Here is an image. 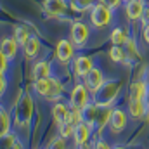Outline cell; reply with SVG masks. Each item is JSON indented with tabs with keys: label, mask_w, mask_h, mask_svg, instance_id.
<instances>
[{
	"label": "cell",
	"mask_w": 149,
	"mask_h": 149,
	"mask_svg": "<svg viewBox=\"0 0 149 149\" xmlns=\"http://www.w3.org/2000/svg\"><path fill=\"white\" fill-rule=\"evenodd\" d=\"M146 26H149V7L146 9L144 16H142V19H141V28H146Z\"/></svg>",
	"instance_id": "obj_32"
},
{
	"label": "cell",
	"mask_w": 149,
	"mask_h": 149,
	"mask_svg": "<svg viewBox=\"0 0 149 149\" xmlns=\"http://www.w3.org/2000/svg\"><path fill=\"white\" fill-rule=\"evenodd\" d=\"M108 56H109V59L114 64H123L127 61V57H128L123 45H111V49L108 50Z\"/></svg>",
	"instance_id": "obj_24"
},
{
	"label": "cell",
	"mask_w": 149,
	"mask_h": 149,
	"mask_svg": "<svg viewBox=\"0 0 149 149\" xmlns=\"http://www.w3.org/2000/svg\"><path fill=\"white\" fill-rule=\"evenodd\" d=\"M47 149H68V141L57 135V137L49 144V148H47Z\"/></svg>",
	"instance_id": "obj_28"
},
{
	"label": "cell",
	"mask_w": 149,
	"mask_h": 149,
	"mask_svg": "<svg viewBox=\"0 0 149 149\" xmlns=\"http://www.w3.org/2000/svg\"><path fill=\"white\" fill-rule=\"evenodd\" d=\"M128 123V113L123 111L121 108H113L111 120H109V130L113 134H120L127 128Z\"/></svg>",
	"instance_id": "obj_12"
},
{
	"label": "cell",
	"mask_w": 149,
	"mask_h": 149,
	"mask_svg": "<svg viewBox=\"0 0 149 149\" xmlns=\"http://www.w3.org/2000/svg\"><path fill=\"white\" fill-rule=\"evenodd\" d=\"M42 7L49 17H64L70 10V0H43Z\"/></svg>",
	"instance_id": "obj_9"
},
{
	"label": "cell",
	"mask_w": 149,
	"mask_h": 149,
	"mask_svg": "<svg viewBox=\"0 0 149 149\" xmlns=\"http://www.w3.org/2000/svg\"><path fill=\"white\" fill-rule=\"evenodd\" d=\"M123 2H127V0H123Z\"/></svg>",
	"instance_id": "obj_36"
},
{
	"label": "cell",
	"mask_w": 149,
	"mask_h": 149,
	"mask_svg": "<svg viewBox=\"0 0 149 149\" xmlns=\"http://www.w3.org/2000/svg\"><path fill=\"white\" fill-rule=\"evenodd\" d=\"M7 78H5V74H2V78H0V94L3 95L5 94V87H7V81H5Z\"/></svg>",
	"instance_id": "obj_33"
},
{
	"label": "cell",
	"mask_w": 149,
	"mask_h": 149,
	"mask_svg": "<svg viewBox=\"0 0 149 149\" xmlns=\"http://www.w3.org/2000/svg\"><path fill=\"white\" fill-rule=\"evenodd\" d=\"M23 50H24V57L26 59H37L38 56H40V52H42V43H40L38 37H33L31 35V38L23 47Z\"/></svg>",
	"instance_id": "obj_19"
},
{
	"label": "cell",
	"mask_w": 149,
	"mask_h": 149,
	"mask_svg": "<svg viewBox=\"0 0 149 149\" xmlns=\"http://www.w3.org/2000/svg\"><path fill=\"white\" fill-rule=\"evenodd\" d=\"M128 38H130V35H128V31H127L123 26L113 28L111 33H109V40H111L113 45H125Z\"/></svg>",
	"instance_id": "obj_23"
},
{
	"label": "cell",
	"mask_w": 149,
	"mask_h": 149,
	"mask_svg": "<svg viewBox=\"0 0 149 149\" xmlns=\"http://www.w3.org/2000/svg\"><path fill=\"white\" fill-rule=\"evenodd\" d=\"M90 90L85 87V83H76L73 85L70 92V106L74 109H83L90 102Z\"/></svg>",
	"instance_id": "obj_6"
},
{
	"label": "cell",
	"mask_w": 149,
	"mask_h": 149,
	"mask_svg": "<svg viewBox=\"0 0 149 149\" xmlns=\"http://www.w3.org/2000/svg\"><path fill=\"white\" fill-rule=\"evenodd\" d=\"M148 5L144 0H127L123 3V12H125V17L130 21V23H141L144 12H146Z\"/></svg>",
	"instance_id": "obj_7"
},
{
	"label": "cell",
	"mask_w": 149,
	"mask_h": 149,
	"mask_svg": "<svg viewBox=\"0 0 149 149\" xmlns=\"http://www.w3.org/2000/svg\"><path fill=\"white\" fill-rule=\"evenodd\" d=\"M141 35H142V40H144V42H146V43L149 45V26H146V28H142Z\"/></svg>",
	"instance_id": "obj_34"
},
{
	"label": "cell",
	"mask_w": 149,
	"mask_h": 149,
	"mask_svg": "<svg viewBox=\"0 0 149 149\" xmlns=\"http://www.w3.org/2000/svg\"><path fill=\"white\" fill-rule=\"evenodd\" d=\"M31 114H33V99L30 94H24L16 108V114H14L16 125L21 128H26L31 121Z\"/></svg>",
	"instance_id": "obj_3"
},
{
	"label": "cell",
	"mask_w": 149,
	"mask_h": 149,
	"mask_svg": "<svg viewBox=\"0 0 149 149\" xmlns=\"http://www.w3.org/2000/svg\"><path fill=\"white\" fill-rule=\"evenodd\" d=\"M144 2H146V5H148V7H149V0H144Z\"/></svg>",
	"instance_id": "obj_35"
},
{
	"label": "cell",
	"mask_w": 149,
	"mask_h": 149,
	"mask_svg": "<svg viewBox=\"0 0 149 149\" xmlns=\"http://www.w3.org/2000/svg\"><path fill=\"white\" fill-rule=\"evenodd\" d=\"M149 81L148 78H135L128 85V101H148Z\"/></svg>",
	"instance_id": "obj_8"
},
{
	"label": "cell",
	"mask_w": 149,
	"mask_h": 149,
	"mask_svg": "<svg viewBox=\"0 0 149 149\" xmlns=\"http://www.w3.org/2000/svg\"><path fill=\"white\" fill-rule=\"evenodd\" d=\"M92 134H94V127H90V125H88V123H85V121L78 123V125H76V128H74V135H73L74 146L88 144V141H90Z\"/></svg>",
	"instance_id": "obj_14"
},
{
	"label": "cell",
	"mask_w": 149,
	"mask_h": 149,
	"mask_svg": "<svg viewBox=\"0 0 149 149\" xmlns=\"http://www.w3.org/2000/svg\"><path fill=\"white\" fill-rule=\"evenodd\" d=\"M54 56H56V59H57L59 64H63V66L70 64L74 59V43L70 38H61V40L56 43Z\"/></svg>",
	"instance_id": "obj_5"
},
{
	"label": "cell",
	"mask_w": 149,
	"mask_h": 149,
	"mask_svg": "<svg viewBox=\"0 0 149 149\" xmlns=\"http://www.w3.org/2000/svg\"><path fill=\"white\" fill-rule=\"evenodd\" d=\"M123 83L116 78L106 80V83L92 95V102L97 104L99 108H113V104L118 101L120 94H121Z\"/></svg>",
	"instance_id": "obj_1"
},
{
	"label": "cell",
	"mask_w": 149,
	"mask_h": 149,
	"mask_svg": "<svg viewBox=\"0 0 149 149\" xmlns=\"http://www.w3.org/2000/svg\"><path fill=\"white\" fill-rule=\"evenodd\" d=\"M17 49H19V43L14 37H9V38H3L2 40V47H0V54L7 56L10 61L17 56Z\"/></svg>",
	"instance_id": "obj_18"
},
{
	"label": "cell",
	"mask_w": 149,
	"mask_h": 149,
	"mask_svg": "<svg viewBox=\"0 0 149 149\" xmlns=\"http://www.w3.org/2000/svg\"><path fill=\"white\" fill-rule=\"evenodd\" d=\"M74 128H76V125H73L71 121H66L63 125H57V135L63 137V139H66V141L68 139H73Z\"/></svg>",
	"instance_id": "obj_26"
},
{
	"label": "cell",
	"mask_w": 149,
	"mask_h": 149,
	"mask_svg": "<svg viewBox=\"0 0 149 149\" xmlns=\"http://www.w3.org/2000/svg\"><path fill=\"white\" fill-rule=\"evenodd\" d=\"M0 59H2V66H0V70H2V74L7 73V70H9V63H10V59L7 57V56H3V54H0Z\"/></svg>",
	"instance_id": "obj_31"
},
{
	"label": "cell",
	"mask_w": 149,
	"mask_h": 149,
	"mask_svg": "<svg viewBox=\"0 0 149 149\" xmlns=\"http://www.w3.org/2000/svg\"><path fill=\"white\" fill-rule=\"evenodd\" d=\"M90 38V26L81 21V19H74L71 21V26H70V40L74 43V47L81 49L87 45Z\"/></svg>",
	"instance_id": "obj_4"
},
{
	"label": "cell",
	"mask_w": 149,
	"mask_h": 149,
	"mask_svg": "<svg viewBox=\"0 0 149 149\" xmlns=\"http://www.w3.org/2000/svg\"><path fill=\"white\" fill-rule=\"evenodd\" d=\"M99 2H102V3H106V5H109L113 10H116V9H120V7H123V0H99Z\"/></svg>",
	"instance_id": "obj_29"
},
{
	"label": "cell",
	"mask_w": 149,
	"mask_h": 149,
	"mask_svg": "<svg viewBox=\"0 0 149 149\" xmlns=\"http://www.w3.org/2000/svg\"><path fill=\"white\" fill-rule=\"evenodd\" d=\"M54 70H52V63L47 59H40L37 63H33L31 66V76L33 80H40V78H50L54 76Z\"/></svg>",
	"instance_id": "obj_16"
},
{
	"label": "cell",
	"mask_w": 149,
	"mask_h": 149,
	"mask_svg": "<svg viewBox=\"0 0 149 149\" xmlns=\"http://www.w3.org/2000/svg\"><path fill=\"white\" fill-rule=\"evenodd\" d=\"M149 111V104L148 101H128L127 106V113L132 120H142L148 116Z\"/></svg>",
	"instance_id": "obj_15"
},
{
	"label": "cell",
	"mask_w": 149,
	"mask_h": 149,
	"mask_svg": "<svg viewBox=\"0 0 149 149\" xmlns=\"http://www.w3.org/2000/svg\"><path fill=\"white\" fill-rule=\"evenodd\" d=\"M10 127H12V116L7 109L2 108L0 111V137H5L10 134Z\"/></svg>",
	"instance_id": "obj_25"
},
{
	"label": "cell",
	"mask_w": 149,
	"mask_h": 149,
	"mask_svg": "<svg viewBox=\"0 0 149 149\" xmlns=\"http://www.w3.org/2000/svg\"><path fill=\"white\" fill-rule=\"evenodd\" d=\"M71 70H73V74L78 76V78H85L87 74L94 70V59L90 56H76L71 63Z\"/></svg>",
	"instance_id": "obj_10"
},
{
	"label": "cell",
	"mask_w": 149,
	"mask_h": 149,
	"mask_svg": "<svg viewBox=\"0 0 149 149\" xmlns=\"http://www.w3.org/2000/svg\"><path fill=\"white\" fill-rule=\"evenodd\" d=\"M99 106L94 104V102H88L83 109H81V116H83V121L88 123L90 127L95 128V121H97V116H99Z\"/></svg>",
	"instance_id": "obj_20"
},
{
	"label": "cell",
	"mask_w": 149,
	"mask_h": 149,
	"mask_svg": "<svg viewBox=\"0 0 149 149\" xmlns=\"http://www.w3.org/2000/svg\"><path fill=\"white\" fill-rule=\"evenodd\" d=\"M83 83H85V87L90 90V94L94 95V94H95V92L104 85V83H106L104 71H102L101 68H95V66H94V70L87 74L85 78H83Z\"/></svg>",
	"instance_id": "obj_11"
},
{
	"label": "cell",
	"mask_w": 149,
	"mask_h": 149,
	"mask_svg": "<svg viewBox=\"0 0 149 149\" xmlns=\"http://www.w3.org/2000/svg\"><path fill=\"white\" fill-rule=\"evenodd\" d=\"M97 2L99 0H70V10L76 14H85V12H90Z\"/></svg>",
	"instance_id": "obj_21"
},
{
	"label": "cell",
	"mask_w": 149,
	"mask_h": 149,
	"mask_svg": "<svg viewBox=\"0 0 149 149\" xmlns=\"http://www.w3.org/2000/svg\"><path fill=\"white\" fill-rule=\"evenodd\" d=\"M50 88H52V81H50V78L33 80V83H31V90H33L37 95L43 97V99H47V97L50 95Z\"/></svg>",
	"instance_id": "obj_17"
},
{
	"label": "cell",
	"mask_w": 149,
	"mask_h": 149,
	"mask_svg": "<svg viewBox=\"0 0 149 149\" xmlns=\"http://www.w3.org/2000/svg\"><path fill=\"white\" fill-rule=\"evenodd\" d=\"M45 149H47V148H45Z\"/></svg>",
	"instance_id": "obj_37"
},
{
	"label": "cell",
	"mask_w": 149,
	"mask_h": 149,
	"mask_svg": "<svg viewBox=\"0 0 149 149\" xmlns=\"http://www.w3.org/2000/svg\"><path fill=\"white\" fill-rule=\"evenodd\" d=\"M94 149H113L111 144L108 142V141H104V139H97V142L94 144Z\"/></svg>",
	"instance_id": "obj_30"
},
{
	"label": "cell",
	"mask_w": 149,
	"mask_h": 149,
	"mask_svg": "<svg viewBox=\"0 0 149 149\" xmlns=\"http://www.w3.org/2000/svg\"><path fill=\"white\" fill-rule=\"evenodd\" d=\"M50 114H52V118H54L56 125H63V123L70 121L71 106H70V104H66L64 101H63V102H61V101H57V102H54V106H52V109H50Z\"/></svg>",
	"instance_id": "obj_13"
},
{
	"label": "cell",
	"mask_w": 149,
	"mask_h": 149,
	"mask_svg": "<svg viewBox=\"0 0 149 149\" xmlns=\"http://www.w3.org/2000/svg\"><path fill=\"white\" fill-rule=\"evenodd\" d=\"M12 37L17 40V43H19L21 47H24V45H26V42L31 38V35H30V31H28L24 26H16V28H14V35H12Z\"/></svg>",
	"instance_id": "obj_27"
},
{
	"label": "cell",
	"mask_w": 149,
	"mask_h": 149,
	"mask_svg": "<svg viewBox=\"0 0 149 149\" xmlns=\"http://www.w3.org/2000/svg\"><path fill=\"white\" fill-rule=\"evenodd\" d=\"M113 17H114V10H113L109 5L102 3V2H97L92 10L88 12V21H90V26L95 28V30H104L108 28L113 23Z\"/></svg>",
	"instance_id": "obj_2"
},
{
	"label": "cell",
	"mask_w": 149,
	"mask_h": 149,
	"mask_svg": "<svg viewBox=\"0 0 149 149\" xmlns=\"http://www.w3.org/2000/svg\"><path fill=\"white\" fill-rule=\"evenodd\" d=\"M111 113H113V108H101V109H99V116H97V121H95V130H97V134H101L106 127H109Z\"/></svg>",
	"instance_id": "obj_22"
}]
</instances>
